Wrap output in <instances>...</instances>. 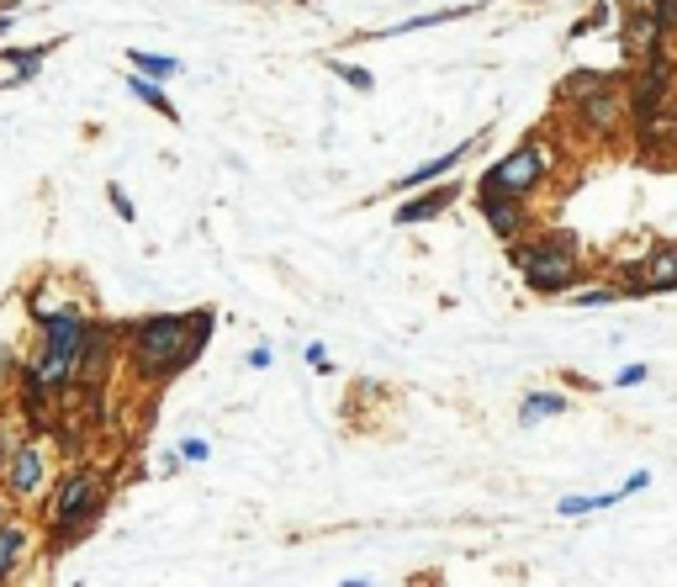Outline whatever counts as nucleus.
<instances>
[{
    "label": "nucleus",
    "instance_id": "nucleus-9",
    "mask_svg": "<svg viewBox=\"0 0 677 587\" xmlns=\"http://www.w3.org/2000/svg\"><path fill=\"white\" fill-rule=\"evenodd\" d=\"M112 350H117V328L86 324V339H80V360H75V382L86 386H101L106 382V371H112Z\"/></svg>",
    "mask_w": 677,
    "mask_h": 587
},
{
    "label": "nucleus",
    "instance_id": "nucleus-30",
    "mask_svg": "<svg viewBox=\"0 0 677 587\" xmlns=\"http://www.w3.org/2000/svg\"><path fill=\"white\" fill-rule=\"evenodd\" d=\"M0 519H5V503H0Z\"/></svg>",
    "mask_w": 677,
    "mask_h": 587
},
{
    "label": "nucleus",
    "instance_id": "nucleus-3",
    "mask_svg": "<svg viewBox=\"0 0 677 587\" xmlns=\"http://www.w3.org/2000/svg\"><path fill=\"white\" fill-rule=\"evenodd\" d=\"M101 508H106V476L90 466H75L59 482V493H54V524H48L54 545H75L95 524Z\"/></svg>",
    "mask_w": 677,
    "mask_h": 587
},
{
    "label": "nucleus",
    "instance_id": "nucleus-24",
    "mask_svg": "<svg viewBox=\"0 0 677 587\" xmlns=\"http://www.w3.org/2000/svg\"><path fill=\"white\" fill-rule=\"evenodd\" d=\"M106 202H112V212H117L122 223H133V217H138V212H133V202L122 196V185H106Z\"/></svg>",
    "mask_w": 677,
    "mask_h": 587
},
{
    "label": "nucleus",
    "instance_id": "nucleus-10",
    "mask_svg": "<svg viewBox=\"0 0 677 587\" xmlns=\"http://www.w3.org/2000/svg\"><path fill=\"white\" fill-rule=\"evenodd\" d=\"M619 43H624L630 59H646V54H656V48L667 43V22H662L651 5H630V11H624V32H619Z\"/></svg>",
    "mask_w": 677,
    "mask_h": 587
},
{
    "label": "nucleus",
    "instance_id": "nucleus-25",
    "mask_svg": "<svg viewBox=\"0 0 677 587\" xmlns=\"http://www.w3.org/2000/svg\"><path fill=\"white\" fill-rule=\"evenodd\" d=\"M651 11L667 22V32H677V0H651Z\"/></svg>",
    "mask_w": 677,
    "mask_h": 587
},
{
    "label": "nucleus",
    "instance_id": "nucleus-20",
    "mask_svg": "<svg viewBox=\"0 0 677 587\" xmlns=\"http://www.w3.org/2000/svg\"><path fill=\"white\" fill-rule=\"evenodd\" d=\"M598 80H609V75H598V69H572V75L561 80V101L572 106V101H577V95H588Z\"/></svg>",
    "mask_w": 677,
    "mask_h": 587
},
{
    "label": "nucleus",
    "instance_id": "nucleus-7",
    "mask_svg": "<svg viewBox=\"0 0 677 587\" xmlns=\"http://www.w3.org/2000/svg\"><path fill=\"white\" fill-rule=\"evenodd\" d=\"M5 493L11 498H22V503H32V498H43V487H48V450L37 444V434H27L22 440V450L11 455V466H5Z\"/></svg>",
    "mask_w": 677,
    "mask_h": 587
},
{
    "label": "nucleus",
    "instance_id": "nucleus-23",
    "mask_svg": "<svg viewBox=\"0 0 677 587\" xmlns=\"http://www.w3.org/2000/svg\"><path fill=\"white\" fill-rule=\"evenodd\" d=\"M334 75H339L345 86H354V90H371V86H376V80H371L365 69H354V64H339V59H334Z\"/></svg>",
    "mask_w": 677,
    "mask_h": 587
},
{
    "label": "nucleus",
    "instance_id": "nucleus-22",
    "mask_svg": "<svg viewBox=\"0 0 677 587\" xmlns=\"http://www.w3.org/2000/svg\"><path fill=\"white\" fill-rule=\"evenodd\" d=\"M16 450H22V434H16L11 424H0V476H5V466H11Z\"/></svg>",
    "mask_w": 677,
    "mask_h": 587
},
{
    "label": "nucleus",
    "instance_id": "nucleus-21",
    "mask_svg": "<svg viewBox=\"0 0 677 587\" xmlns=\"http://www.w3.org/2000/svg\"><path fill=\"white\" fill-rule=\"evenodd\" d=\"M619 286H593V292H577L572 296V302H577V307H609V302H619Z\"/></svg>",
    "mask_w": 677,
    "mask_h": 587
},
{
    "label": "nucleus",
    "instance_id": "nucleus-28",
    "mask_svg": "<svg viewBox=\"0 0 677 587\" xmlns=\"http://www.w3.org/2000/svg\"><path fill=\"white\" fill-rule=\"evenodd\" d=\"M307 365H313V371H328V350H324V345H307Z\"/></svg>",
    "mask_w": 677,
    "mask_h": 587
},
{
    "label": "nucleus",
    "instance_id": "nucleus-6",
    "mask_svg": "<svg viewBox=\"0 0 677 587\" xmlns=\"http://www.w3.org/2000/svg\"><path fill=\"white\" fill-rule=\"evenodd\" d=\"M572 112H577V122L588 127L593 138H614L619 127L630 122V112H624V80H598V86L588 90V95H577L572 101Z\"/></svg>",
    "mask_w": 677,
    "mask_h": 587
},
{
    "label": "nucleus",
    "instance_id": "nucleus-29",
    "mask_svg": "<svg viewBox=\"0 0 677 587\" xmlns=\"http://www.w3.org/2000/svg\"><path fill=\"white\" fill-rule=\"evenodd\" d=\"M667 117H673V133H677V90H673V101H667Z\"/></svg>",
    "mask_w": 677,
    "mask_h": 587
},
{
    "label": "nucleus",
    "instance_id": "nucleus-13",
    "mask_svg": "<svg viewBox=\"0 0 677 587\" xmlns=\"http://www.w3.org/2000/svg\"><path fill=\"white\" fill-rule=\"evenodd\" d=\"M455 196H461V185H435V191H424V196H413V202L397 206V223H403V228H413V223H429V217H440Z\"/></svg>",
    "mask_w": 677,
    "mask_h": 587
},
{
    "label": "nucleus",
    "instance_id": "nucleus-16",
    "mask_svg": "<svg viewBox=\"0 0 677 587\" xmlns=\"http://www.w3.org/2000/svg\"><path fill=\"white\" fill-rule=\"evenodd\" d=\"M572 408L561 392H530L524 397V408H519V424H545V418H561V413Z\"/></svg>",
    "mask_w": 677,
    "mask_h": 587
},
{
    "label": "nucleus",
    "instance_id": "nucleus-2",
    "mask_svg": "<svg viewBox=\"0 0 677 587\" xmlns=\"http://www.w3.org/2000/svg\"><path fill=\"white\" fill-rule=\"evenodd\" d=\"M508 255H514V270L530 281V292L540 296L577 292V281H583V255H577V238L572 234H545V238H530V244L514 238Z\"/></svg>",
    "mask_w": 677,
    "mask_h": 587
},
{
    "label": "nucleus",
    "instance_id": "nucleus-5",
    "mask_svg": "<svg viewBox=\"0 0 677 587\" xmlns=\"http://www.w3.org/2000/svg\"><path fill=\"white\" fill-rule=\"evenodd\" d=\"M545 170H551V148L530 138V144H519L508 159H498L487 176L476 180V196H534Z\"/></svg>",
    "mask_w": 677,
    "mask_h": 587
},
{
    "label": "nucleus",
    "instance_id": "nucleus-14",
    "mask_svg": "<svg viewBox=\"0 0 677 587\" xmlns=\"http://www.w3.org/2000/svg\"><path fill=\"white\" fill-rule=\"evenodd\" d=\"M22 556H27V524L22 519H0V583L16 577Z\"/></svg>",
    "mask_w": 677,
    "mask_h": 587
},
{
    "label": "nucleus",
    "instance_id": "nucleus-12",
    "mask_svg": "<svg viewBox=\"0 0 677 587\" xmlns=\"http://www.w3.org/2000/svg\"><path fill=\"white\" fill-rule=\"evenodd\" d=\"M476 202H482L487 228H493L503 244H514V238L530 228V206H524V196H476Z\"/></svg>",
    "mask_w": 677,
    "mask_h": 587
},
{
    "label": "nucleus",
    "instance_id": "nucleus-17",
    "mask_svg": "<svg viewBox=\"0 0 677 587\" xmlns=\"http://www.w3.org/2000/svg\"><path fill=\"white\" fill-rule=\"evenodd\" d=\"M127 64H133L138 75H148V80H170V75L180 69L170 54H144V48H127Z\"/></svg>",
    "mask_w": 677,
    "mask_h": 587
},
{
    "label": "nucleus",
    "instance_id": "nucleus-19",
    "mask_svg": "<svg viewBox=\"0 0 677 587\" xmlns=\"http://www.w3.org/2000/svg\"><path fill=\"white\" fill-rule=\"evenodd\" d=\"M127 90H133V95L144 101V106H154V112H170V101H165V90H159V80H148V75H138V69H133V80H127ZM170 117H176V112H170Z\"/></svg>",
    "mask_w": 677,
    "mask_h": 587
},
{
    "label": "nucleus",
    "instance_id": "nucleus-15",
    "mask_svg": "<svg viewBox=\"0 0 677 587\" xmlns=\"http://www.w3.org/2000/svg\"><path fill=\"white\" fill-rule=\"evenodd\" d=\"M472 144H476V138H472ZM472 144H455V148H450V154H440V159H429V165H418L413 176H403V180H397V191H424L429 180L450 176V170H455V165L466 159V148H472Z\"/></svg>",
    "mask_w": 677,
    "mask_h": 587
},
{
    "label": "nucleus",
    "instance_id": "nucleus-11",
    "mask_svg": "<svg viewBox=\"0 0 677 587\" xmlns=\"http://www.w3.org/2000/svg\"><path fill=\"white\" fill-rule=\"evenodd\" d=\"M22 418H27V434H54L59 429V392L43 382H32V376H22Z\"/></svg>",
    "mask_w": 677,
    "mask_h": 587
},
{
    "label": "nucleus",
    "instance_id": "nucleus-18",
    "mask_svg": "<svg viewBox=\"0 0 677 587\" xmlns=\"http://www.w3.org/2000/svg\"><path fill=\"white\" fill-rule=\"evenodd\" d=\"M0 59L16 69V80H32V75L43 69V59H48V48H5Z\"/></svg>",
    "mask_w": 677,
    "mask_h": 587
},
{
    "label": "nucleus",
    "instance_id": "nucleus-4",
    "mask_svg": "<svg viewBox=\"0 0 677 587\" xmlns=\"http://www.w3.org/2000/svg\"><path fill=\"white\" fill-rule=\"evenodd\" d=\"M673 90H677V59L667 54V48L635 59L630 80H624V112H630V122H635V127L651 122L667 101H673Z\"/></svg>",
    "mask_w": 677,
    "mask_h": 587
},
{
    "label": "nucleus",
    "instance_id": "nucleus-8",
    "mask_svg": "<svg viewBox=\"0 0 677 587\" xmlns=\"http://www.w3.org/2000/svg\"><path fill=\"white\" fill-rule=\"evenodd\" d=\"M630 275H624V296H646V292H677V244H662V249H651L641 264H624Z\"/></svg>",
    "mask_w": 677,
    "mask_h": 587
},
{
    "label": "nucleus",
    "instance_id": "nucleus-27",
    "mask_svg": "<svg viewBox=\"0 0 677 587\" xmlns=\"http://www.w3.org/2000/svg\"><path fill=\"white\" fill-rule=\"evenodd\" d=\"M180 461H206V440H185L180 444Z\"/></svg>",
    "mask_w": 677,
    "mask_h": 587
},
{
    "label": "nucleus",
    "instance_id": "nucleus-1",
    "mask_svg": "<svg viewBox=\"0 0 677 587\" xmlns=\"http://www.w3.org/2000/svg\"><path fill=\"white\" fill-rule=\"evenodd\" d=\"M206 334H212V313H196L191 324L180 318V313H165V318H144V324L133 328V371L144 376V382H170L180 376L196 354H202Z\"/></svg>",
    "mask_w": 677,
    "mask_h": 587
},
{
    "label": "nucleus",
    "instance_id": "nucleus-26",
    "mask_svg": "<svg viewBox=\"0 0 677 587\" xmlns=\"http://www.w3.org/2000/svg\"><path fill=\"white\" fill-rule=\"evenodd\" d=\"M614 382H619V386H641V382H646V365H624Z\"/></svg>",
    "mask_w": 677,
    "mask_h": 587
}]
</instances>
